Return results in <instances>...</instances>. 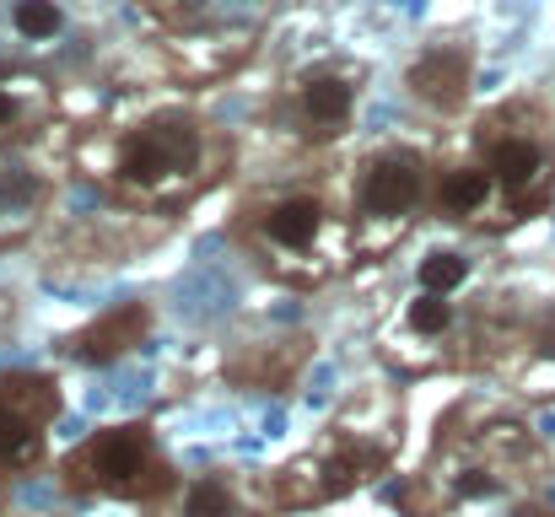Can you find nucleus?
<instances>
[{
	"label": "nucleus",
	"instance_id": "12",
	"mask_svg": "<svg viewBox=\"0 0 555 517\" xmlns=\"http://www.w3.org/2000/svg\"><path fill=\"white\" fill-rule=\"evenodd\" d=\"M184 517H232V491L216 475H199L184 491Z\"/></svg>",
	"mask_w": 555,
	"mask_h": 517
},
{
	"label": "nucleus",
	"instance_id": "9",
	"mask_svg": "<svg viewBox=\"0 0 555 517\" xmlns=\"http://www.w3.org/2000/svg\"><path fill=\"white\" fill-rule=\"evenodd\" d=\"M415 281H421V292L453 297V292L469 281V259H464L459 248H431V254L415 264Z\"/></svg>",
	"mask_w": 555,
	"mask_h": 517
},
{
	"label": "nucleus",
	"instance_id": "10",
	"mask_svg": "<svg viewBox=\"0 0 555 517\" xmlns=\"http://www.w3.org/2000/svg\"><path fill=\"white\" fill-rule=\"evenodd\" d=\"M38 458V421L22 410H0V469H22Z\"/></svg>",
	"mask_w": 555,
	"mask_h": 517
},
{
	"label": "nucleus",
	"instance_id": "2",
	"mask_svg": "<svg viewBox=\"0 0 555 517\" xmlns=\"http://www.w3.org/2000/svg\"><path fill=\"white\" fill-rule=\"evenodd\" d=\"M194 157H199V130H194L189 119H152V125H141V130L125 141L119 172H125L130 183H163V178H173V172L194 168Z\"/></svg>",
	"mask_w": 555,
	"mask_h": 517
},
{
	"label": "nucleus",
	"instance_id": "3",
	"mask_svg": "<svg viewBox=\"0 0 555 517\" xmlns=\"http://www.w3.org/2000/svg\"><path fill=\"white\" fill-rule=\"evenodd\" d=\"M486 168L496 178V189H507L513 205H540V199L551 194V163H545V152H540L529 135L496 141L491 157H486Z\"/></svg>",
	"mask_w": 555,
	"mask_h": 517
},
{
	"label": "nucleus",
	"instance_id": "5",
	"mask_svg": "<svg viewBox=\"0 0 555 517\" xmlns=\"http://www.w3.org/2000/svg\"><path fill=\"white\" fill-rule=\"evenodd\" d=\"M464 87H469V60H464L459 49H431V54L415 60V70H410V92H415L421 103H431V108H453V103L464 98Z\"/></svg>",
	"mask_w": 555,
	"mask_h": 517
},
{
	"label": "nucleus",
	"instance_id": "8",
	"mask_svg": "<svg viewBox=\"0 0 555 517\" xmlns=\"http://www.w3.org/2000/svg\"><path fill=\"white\" fill-rule=\"evenodd\" d=\"M491 189H496L491 168H448L437 183V210L442 216H475V210H486Z\"/></svg>",
	"mask_w": 555,
	"mask_h": 517
},
{
	"label": "nucleus",
	"instance_id": "14",
	"mask_svg": "<svg viewBox=\"0 0 555 517\" xmlns=\"http://www.w3.org/2000/svg\"><path fill=\"white\" fill-rule=\"evenodd\" d=\"M16 119V98L11 92H0V125H11Z\"/></svg>",
	"mask_w": 555,
	"mask_h": 517
},
{
	"label": "nucleus",
	"instance_id": "1",
	"mask_svg": "<svg viewBox=\"0 0 555 517\" xmlns=\"http://www.w3.org/2000/svg\"><path fill=\"white\" fill-rule=\"evenodd\" d=\"M70 475L76 486L87 491H108V496H141L163 464H157V448L146 437V426H114V431H98L76 458H70Z\"/></svg>",
	"mask_w": 555,
	"mask_h": 517
},
{
	"label": "nucleus",
	"instance_id": "13",
	"mask_svg": "<svg viewBox=\"0 0 555 517\" xmlns=\"http://www.w3.org/2000/svg\"><path fill=\"white\" fill-rule=\"evenodd\" d=\"M404 324L415 329V335H448L453 329V302L448 297H437V292H421L415 302H410V313H404Z\"/></svg>",
	"mask_w": 555,
	"mask_h": 517
},
{
	"label": "nucleus",
	"instance_id": "4",
	"mask_svg": "<svg viewBox=\"0 0 555 517\" xmlns=\"http://www.w3.org/2000/svg\"><path fill=\"white\" fill-rule=\"evenodd\" d=\"M421 189H426V172L415 157H377L362 172V210L367 216H404V210H415Z\"/></svg>",
	"mask_w": 555,
	"mask_h": 517
},
{
	"label": "nucleus",
	"instance_id": "6",
	"mask_svg": "<svg viewBox=\"0 0 555 517\" xmlns=\"http://www.w3.org/2000/svg\"><path fill=\"white\" fill-rule=\"evenodd\" d=\"M319 232H324V205L313 199V194H286V199H275L270 205V216H264V237L275 243V248H313L319 243Z\"/></svg>",
	"mask_w": 555,
	"mask_h": 517
},
{
	"label": "nucleus",
	"instance_id": "11",
	"mask_svg": "<svg viewBox=\"0 0 555 517\" xmlns=\"http://www.w3.org/2000/svg\"><path fill=\"white\" fill-rule=\"evenodd\" d=\"M11 27H16L22 38L43 43V38H54V33L65 27V11H60L54 0H16V5H11Z\"/></svg>",
	"mask_w": 555,
	"mask_h": 517
},
{
	"label": "nucleus",
	"instance_id": "7",
	"mask_svg": "<svg viewBox=\"0 0 555 517\" xmlns=\"http://www.w3.org/2000/svg\"><path fill=\"white\" fill-rule=\"evenodd\" d=\"M357 108V87L340 81V76H313L302 81V119L319 130V135H335Z\"/></svg>",
	"mask_w": 555,
	"mask_h": 517
}]
</instances>
